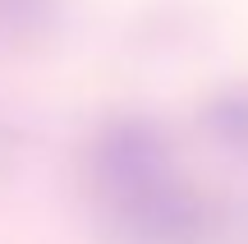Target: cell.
<instances>
[{"instance_id":"6da1fadb","label":"cell","mask_w":248,"mask_h":244,"mask_svg":"<svg viewBox=\"0 0 248 244\" xmlns=\"http://www.w3.org/2000/svg\"><path fill=\"white\" fill-rule=\"evenodd\" d=\"M88 194L115 244H212L216 208L188 184L166 129L115 115L88 143Z\"/></svg>"},{"instance_id":"7a4b0ae2","label":"cell","mask_w":248,"mask_h":244,"mask_svg":"<svg viewBox=\"0 0 248 244\" xmlns=\"http://www.w3.org/2000/svg\"><path fill=\"white\" fill-rule=\"evenodd\" d=\"M69 18V0H0V51H37L55 42Z\"/></svg>"}]
</instances>
